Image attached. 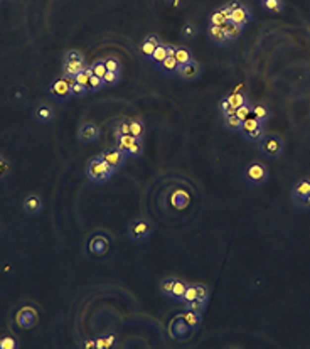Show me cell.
<instances>
[{
	"label": "cell",
	"mask_w": 310,
	"mask_h": 349,
	"mask_svg": "<svg viewBox=\"0 0 310 349\" xmlns=\"http://www.w3.org/2000/svg\"><path fill=\"white\" fill-rule=\"evenodd\" d=\"M115 169L108 164L104 159H102L100 155L90 159L86 164V177L90 182L93 184H106L113 175H115Z\"/></svg>",
	"instance_id": "cell-1"
},
{
	"label": "cell",
	"mask_w": 310,
	"mask_h": 349,
	"mask_svg": "<svg viewBox=\"0 0 310 349\" xmlns=\"http://www.w3.org/2000/svg\"><path fill=\"white\" fill-rule=\"evenodd\" d=\"M270 179V171H268L266 164L253 161L243 169V180L248 184L250 187H261L263 184L268 182Z\"/></svg>",
	"instance_id": "cell-2"
},
{
	"label": "cell",
	"mask_w": 310,
	"mask_h": 349,
	"mask_svg": "<svg viewBox=\"0 0 310 349\" xmlns=\"http://www.w3.org/2000/svg\"><path fill=\"white\" fill-rule=\"evenodd\" d=\"M292 204L300 211H310V177H302L290 191Z\"/></svg>",
	"instance_id": "cell-3"
},
{
	"label": "cell",
	"mask_w": 310,
	"mask_h": 349,
	"mask_svg": "<svg viewBox=\"0 0 310 349\" xmlns=\"http://www.w3.org/2000/svg\"><path fill=\"white\" fill-rule=\"evenodd\" d=\"M86 58L85 54L78 49H69L62 58V76L64 78H74L86 68Z\"/></svg>",
	"instance_id": "cell-4"
},
{
	"label": "cell",
	"mask_w": 310,
	"mask_h": 349,
	"mask_svg": "<svg viewBox=\"0 0 310 349\" xmlns=\"http://www.w3.org/2000/svg\"><path fill=\"white\" fill-rule=\"evenodd\" d=\"M259 152L266 159H278L285 152V140L276 133H265V137L258 142Z\"/></svg>",
	"instance_id": "cell-5"
},
{
	"label": "cell",
	"mask_w": 310,
	"mask_h": 349,
	"mask_svg": "<svg viewBox=\"0 0 310 349\" xmlns=\"http://www.w3.org/2000/svg\"><path fill=\"white\" fill-rule=\"evenodd\" d=\"M154 233V228L152 225H150L149 220H145V218H135V220L130 221L128 225V238L132 239L133 243H142L145 241V239H149L152 236Z\"/></svg>",
	"instance_id": "cell-6"
},
{
	"label": "cell",
	"mask_w": 310,
	"mask_h": 349,
	"mask_svg": "<svg viewBox=\"0 0 310 349\" xmlns=\"http://www.w3.org/2000/svg\"><path fill=\"white\" fill-rule=\"evenodd\" d=\"M48 93L52 100L56 102H68V100L73 98V91H71V79L69 78H56L54 81L49 85Z\"/></svg>",
	"instance_id": "cell-7"
},
{
	"label": "cell",
	"mask_w": 310,
	"mask_h": 349,
	"mask_svg": "<svg viewBox=\"0 0 310 349\" xmlns=\"http://www.w3.org/2000/svg\"><path fill=\"white\" fill-rule=\"evenodd\" d=\"M100 127L93 121H85V123L81 125V127L78 128V140L81 142V144H93L100 138Z\"/></svg>",
	"instance_id": "cell-8"
},
{
	"label": "cell",
	"mask_w": 310,
	"mask_h": 349,
	"mask_svg": "<svg viewBox=\"0 0 310 349\" xmlns=\"http://www.w3.org/2000/svg\"><path fill=\"white\" fill-rule=\"evenodd\" d=\"M201 74H203V66H201L198 61H191V62H187V64H182V66H179V69H177V76L186 83L196 81V79L201 78Z\"/></svg>",
	"instance_id": "cell-9"
},
{
	"label": "cell",
	"mask_w": 310,
	"mask_h": 349,
	"mask_svg": "<svg viewBox=\"0 0 310 349\" xmlns=\"http://www.w3.org/2000/svg\"><path fill=\"white\" fill-rule=\"evenodd\" d=\"M100 157L104 159L115 171L121 169V167L125 166V162H127V155L116 149V147H110V149L103 150V152L100 154Z\"/></svg>",
	"instance_id": "cell-10"
},
{
	"label": "cell",
	"mask_w": 310,
	"mask_h": 349,
	"mask_svg": "<svg viewBox=\"0 0 310 349\" xmlns=\"http://www.w3.org/2000/svg\"><path fill=\"white\" fill-rule=\"evenodd\" d=\"M191 332H192V329L189 327V324L184 321L181 315H177V317L172 321V324H170V336L177 341L187 339L191 336Z\"/></svg>",
	"instance_id": "cell-11"
},
{
	"label": "cell",
	"mask_w": 310,
	"mask_h": 349,
	"mask_svg": "<svg viewBox=\"0 0 310 349\" xmlns=\"http://www.w3.org/2000/svg\"><path fill=\"white\" fill-rule=\"evenodd\" d=\"M43 199L37 194H29L27 197H24L22 201V211L27 214V216H37L41 211H43Z\"/></svg>",
	"instance_id": "cell-12"
},
{
	"label": "cell",
	"mask_w": 310,
	"mask_h": 349,
	"mask_svg": "<svg viewBox=\"0 0 310 349\" xmlns=\"http://www.w3.org/2000/svg\"><path fill=\"white\" fill-rule=\"evenodd\" d=\"M34 118L43 125H49L52 123L54 118H56V113H54L52 107H49L48 103H39L34 110Z\"/></svg>",
	"instance_id": "cell-13"
},
{
	"label": "cell",
	"mask_w": 310,
	"mask_h": 349,
	"mask_svg": "<svg viewBox=\"0 0 310 349\" xmlns=\"http://www.w3.org/2000/svg\"><path fill=\"white\" fill-rule=\"evenodd\" d=\"M17 324L22 329H32L37 324V312L31 307H26L17 314Z\"/></svg>",
	"instance_id": "cell-14"
},
{
	"label": "cell",
	"mask_w": 310,
	"mask_h": 349,
	"mask_svg": "<svg viewBox=\"0 0 310 349\" xmlns=\"http://www.w3.org/2000/svg\"><path fill=\"white\" fill-rule=\"evenodd\" d=\"M110 248V239H108L104 234H96V236L91 238L90 241V251L95 256H102L108 251Z\"/></svg>",
	"instance_id": "cell-15"
},
{
	"label": "cell",
	"mask_w": 310,
	"mask_h": 349,
	"mask_svg": "<svg viewBox=\"0 0 310 349\" xmlns=\"http://www.w3.org/2000/svg\"><path fill=\"white\" fill-rule=\"evenodd\" d=\"M158 44H162L160 37L155 36V34H149V36H147L145 39L140 43V46H138V49H140V53L144 54V56L147 58V59H149V58L154 54L155 48H157Z\"/></svg>",
	"instance_id": "cell-16"
},
{
	"label": "cell",
	"mask_w": 310,
	"mask_h": 349,
	"mask_svg": "<svg viewBox=\"0 0 310 349\" xmlns=\"http://www.w3.org/2000/svg\"><path fill=\"white\" fill-rule=\"evenodd\" d=\"M251 115H253L261 125H265L271 118V108L268 107L266 103H257L251 108Z\"/></svg>",
	"instance_id": "cell-17"
},
{
	"label": "cell",
	"mask_w": 310,
	"mask_h": 349,
	"mask_svg": "<svg viewBox=\"0 0 310 349\" xmlns=\"http://www.w3.org/2000/svg\"><path fill=\"white\" fill-rule=\"evenodd\" d=\"M207 37L212 44L219 46V48H223V46L229 43L228 37H226V34H224V31H223V27H219V26H209L207 27Z\"/></svg>",
	"instance_id": "cell-18"
},
{
	"label": "cell",
	"mask_w": 310,
	"mask_h": 349,
	"mask_svg": "<svg viewBox=\"0 0 310 349\" xmlns=\"http://www.w3.org/2000/svg\"><path fill=\"white\" fill-rule=\"evenodd\" d=\"M251 19H253V17H251V10L245 5V3H243L241 7H238L236 10L231 12V19H229V20L234 22V24H240V26L245 27Z\"/></svg>",
	"instance_id": "cell-19"
},
{
	"label": "cell",
	"mask_w": 310,
	"mask_h": 349,
	"mask_svg": "<svg viewBox=\"0 0 310 349\" xmlns=\"http://www.w3.org/2000/svg\"><path fill=\"white\" fill-rule=\"evenodd\" d=\"M157 69L160 71L164 76H174V74H177L179 62L174 56H167L165 59L157 66Z\"/></svg>",
	"instance_id": "cell-20"
},
{
	"label": "cell",
	"mask_w": 310,
	"mask_h": 349,
	"mask_svg": "<svg viewBox=\"0 0 310 349\" xmlns=\"http://www.w3.org/2000/svg\"><path fill=\"white\" fill-rule=\"evenodd\" d=\"M223 31H224V34H226V37H228L229 43H233V41L240 39L243 31H245V27L240 26V24H234V22H231V20H228V22L223 26Z\"/></svg>",
	"instance_id": "cell-21"
},
{
	"label": "cell",
	"mask_w": 310,
	"mask_h": 349,
	"mask_svg": "<svg viewBox=\"0 0 310 349\" xmlns=\"http://www.w3.org/2000/svg\"><path fill=\"white\" fill-rule=\"evenodd\" d=\"M181 317L189 324V327L192 331H198L201 327V324H203V314L194 312V310H184L181 314Z\"/></svg>",
	"instance_id": "cell-22"
},
{
	"label": "cell",
	"mask_w": 310,
	"mask_h": 349,
	"mask_svg": "<svg viewBox=\"0 0 310 349\" xmlns=\"http://www.w3.org/2000/svg\"><path fill=\"white\" fill-rule=\"evenodd\" d=\"M174 58L177 59L179 66L187 64V62L194 61V54H192L191 49L186 48V46H175V54H174Z\"/></svg>",
	"instance_id": "cell-23"
},
{
	"label": "cell",
	"mask_w": 310,
	"mask_h": 349,
	"mask_svg": "<svg viewBox=\"0 0 310 349\" xmlns=\"http://www.w3.org/2000/svg\"><path fill=\"white\" fill-rule=\"evenodd\" d=\"M265 125H259L255 130H250V132H241V137L245 138L246 142H250V144H258L259 140H261L263 137H265Z\"/></svg>",
	"instance_id": "cell-24"
},
{
	"label": "cell",
	"mask_w": 310,
	"mask_h": 349,
	"mask_svg": "<svg viewBox=\"0 0 310 349\" xmlns=\"http://www.w3.org/2000/svg\"><path fill=\"white\" fill-rule=\"evenodd\" d=\"M263 10L271 12V14H280L285 9V2L283 0H265V2H259Z\"/></svg>",
	"instance_id": "cell-25"
},
{
	"label": "cell",
	"mask_w": 310,
	"mask_h": 349,
	"mask_svg": "<svg viewBox=\"0 0 310 349\" xmlns=\"http://www.w3.org/2000/svg\"><path fill=\"white\" fill-rule=\"evenodd\" d=\"M130 135H133L135 138H142L144 140L145 135V123L142 118H133L130 120Z\"/></svg>",
	"instance_id": "cell-26"
},
{
	"label": "cell",
	"mask_w": 310,
	"mask_h": 349,
	"mask_svg": "<svg viewBox=\"0 0 310 349\" xmlns=\"http://www.w3.org/2000/svg\"><path fill=\"white\" fill-rule=\"evenodd\" d=\"M167 56H169V54H167V44H164V43H162V44H158L157 48H155L154 54H152V56H150V58H149V59H147V61H150V62H152V64L158 66V64H160L162 61L165 59Z\"/></svg>",
	"instance_id": "cell-27"
},
{
	"label": "cell",
	"mask_w": 310,
	"mask_h": 349,
	"mask_svg": "<svg viewBox=\"0 0 310 349\" xmlns=\"http://www.w3.org/2000/svg\"><path fill=\"white\" fill-rule=\"evenodd\" d=\"M198 34H199V31H198V27H196L194 22H189V20H187V22L182 26L181 36H182L184 41H187V43H189V41H192V39H196V37H198Z\"/></svg>",
	"instance_id": "cell-28"
},
{
	"label": "cell",
	"mask_w": 310,
	"mask_h": 349,
	"mask_svg": "<svg viewBox=\"0 0 310 349\" xmlns=\"http://www.w3.org/2000/svg\"><path fill=\"white\" fill-rule=\"evenodd\" d=\"M224 121V127L233 133H240L241 132V127H243V121L238 118L236 115H229V116H224L223 118Z\"/></svg>",
	"instance_id": "cell-29"
},
{
	"label": "cell",
	"mask_w": 310,
	"mask_h": 349,
	"mask_svg": "<svg viewBox=\"0 0 310 349\" xmlns=\"http://www.w3.org/2000/svg\"><path fill=\"white\" fill-rule=\"evenodd\" d=\"M142 154H144V140H142V138H137V140L128 147L127 152H125L127 159H137V157H140Z\"/></svg>",
	"instance_id": "cell-30"
},
{
	"label": "cell",
	"mask_w": 310,
	"mask_h": 349,
	"mask_svg": "<svg viewBox=\"0 0 310 349\" xmlns=\"http://www.w3.org/2000/svg\"><path fill=\"white\" fill-rule=\"evenodd\" d=\"M186 289H187L186 282L175 280L174 289H172V295H170V298H174L175 302H182L184 300V293H186Z\"/></svg>",
	"instance_id": "cell-31"
},
{
	"label": "cell",
	"mask_w": 310,
	"mask_h": 349,
	"mask_svg": "<svg viewBox=\"0 0 310 349\" xmlns=\"http://www.w3.org/2000/svg\"><path fill=\"white\" fill-rule=\"evenodd\" d=\"M137 138L133 137V135H130V133H127V135H121V137H118L116 138V142H115V147L118 150H121V152H127L128 150V147L133 144V142H135Z\"/></svg>",
	"instance_id": "cell-32"
},
{
	"label": "cell",
	"mask_w": 310,
	"mask_h": 349,
	"mask_svg": "<svg viewBox=\"0 0 310 349\" xmlns=\"http://www.w3.org/2000/svg\"><path fill=\"white\" fill-rule=\"evenodd\" d=\"M175 280H177V279H174V277H167V279H164V280L160 282L158 289H160L162 295L167 297V298H170V295H172V289H174Z\"/></svg>",
	"instance_id": "cell-33"
},
{
	"label": "cell",
	"mask_w": 310,
	"mask_h": 349,
	"mask_svg": "<svg viewBox=\"0 0 310 349\" xmlns=\"http://www.w3.org/2000/svg\"><path fill=\"white\" fill-rule=\"evenodd\" d=\"M206 305H207L206 300H203V298H198V297H196L192 302H187V304H184V310H194V312L203 314L204 309H206Z\"/></svg>",
	"instance_id": "cell-34"
},
{
	"label": "cell",
	"mask_w": 310,
	"mask_h": 349,
	"mask_svg": "<svg viewBox=\"0 0 310 349\" xmlns=\"http://www.w3.org/2000/svg\"><path fill=\"white\" fill-rule=\"evenodd\" d=\"M130 133V120L128 118H121L118 123L115 125V128H113V135H115V140L121 135H127Z\"/></svg>",
	"instance_id": "cell-35"
},
{
	"label": "cell",
	"mask_w": 310,
	"mask_h": 349,
	"mask_svg": "<svg viewBox=\"0 0 310 349\" xmlns=\"http://www.w3.org/2000/svg\"><path fill=\"white\" fill-rule=\"evenodd\" d=\"M217 110H219V115L223 116H229V115H234L236 113V108L233 107L231 103L228 102V98H223L219 103H217Z\"/></svg>",
	"instance_id": "cell-36"
},
{
	"label": "cell",
	"mask_w": 310,
	"mask_h": 349,
	"mask_svg": "<svg viewBox=\"0 0 310 349\" xmlns=\"http://www.w3.org/2000/svg\"><path fill=\"white\" fill-rule=\"evenodd\" d=\"M104 66H106L108 71H115V73H121V69H123V64H121V61L118 59L116 56H108L104 58Z\"/></svg>",
	"instance_id": "cell-37"
},
{
	"label": "cell",
	"mask_w": 310,
	"mask_h": 349,
	"mask_svg": "<svg viewBox=\"0 0 310 349\" xmlns=\"http://www.w3.org/2000/svg\"><path fill=\"white\" fill-rule=\"evenodd\" d=\"M103 88H106V83L103 81V78L100 76H91L90 78V83H88V90H90V93H96V91H102Z\"/></svg>",
	"instance_id": "cell-38"
},
{
	"label": "cell",
	"mask_w": 310,
	"mask_h": 349,
	"mask_svg": "<svg viewBox=\"0 0 310 349\" xmlns=\"http://www.w3.org/2000/svg\"><path fill=\"white\" fill-rule=\"evenodd\" d=\"M91 76H93V68H91V66H86V68L83 69L81 73L74 76V81L79 83V85L88 86V83H90V78H91Z\"/></svg>",
	"instance_id": "cell-39"
},
{
	"label": "cell",
	"mask_w": 310,
	"mask_h": 349,
	"mask_svg": "<svg viewBox=\"0 0 310 349\" xmlns=\"http://www.w3.org/2000/svg\"><path fill=\"white\" fill-rule=\"evenodd\" d=\"M228 102L233 105L234 108H238V107H241V105H245L246 102H248V98H246L243 93H238V91H234V93H229L228 96Z\"/></svg>",
	"instance_id": "cell-40"
},
{
	"label": "cell",
	"mask_w": 310,
	"mask_h": 349,
	"mask_svg": "<svg viewBox=\"0 0 310 349\" xmlns=\"http://www.w3.org/2000/svg\"><path fill=\"white\" fill-rule=\"evenodd\" d=\"M251 108H253V105H251L250 102H246L245 105H241V107L236 108V113H234V115H236L241 121H245L248 116H251Z\"/></svg>",
	"instance_id": "cell-41"
},
{
	"label": "cell",
	"mask_w": 310,
	"mask_h": 349,
	"mask_svg": "<svg viewBox=\"0 0 310 349\" xmlns=\"http://www.w3.org/2000/svg\"><path fill=\"white\" fill-rule=\"evenodd\" d=\"M115 344V336H102L96 338V349H110Z\"/></svg>",
	"instance_id": "cell-42"
},
{
	"label": "cell",
	"mask_w": 310,
	"mask_h": 349,
	"mask_svg": "<svg viewBox=\"0 0 310 349\" xmlns=\"http://www.w3.org/2000/svg\"><path fill=\"white\" fill-rule=\"evenodd\" d=\"M69 79H71V91H73V96H78V98H81V96H85L86 93H90L88 86L79 85V83L74 81V78H69Z\"/></svg>",
	"instance_id": "cell-43"
},
{
	"label": "cell",
	"mask_w": 310,
	"mask_h": 349,
	"mask_svg": "<svg viewBox=\"0 0 310 349\" xmlns=\"http://www.w3.org/2000/svg\"><path fill=\"white\" fill-rule=\"evenodd\" d=\"M121 73H115V71H106V74L103 76V81L106 83V86H116L120 85V76Z\"/></svg>",
	"instance_id": "cell-44"
},
{
	"label": "cell",
	"mask_w": 310,
	"mask_h": 349,
	"mask_svg": "<svg viewBox=\"0 0 310 349\" xmlns=\"http://www.w3.org/2000/svg\"><path fill=\"white\" fill-rule=\"evenodd\" d=\"M226 22H228V20L223 17V14H221L219 9H217V10L212 12L211 15H209V22L207 24H209V26H219V27H223Z\"/></svg>",
	"instance_id": "cell-45"
},
{
	"label": "cell",
	"mask_w": 310,
	"mask_h": 349,
	"mask_svg": "<svg viewBox=\"0 0 310 349\" xmlns=\"http://www.w3.org/2000/svg\"><path fill=\"white\" fill-rule=\"evenodd\" d=\"M91 68H93V74L95 76H100V78H103L104 74H106V66H104V61L103 59H98V61H95L93 64H91Z\"/></svg>",
	"instance_id": "cell-46"
},
{
	"label": "cell",
	"mask_w": 310,
	"mask_h": 349,
	"mask_svg": "<svg viewBox=\"0 0 310 349\" xmlns=\"http://www.w3.org/2000/svg\"><path fill=\"white\" fill-rule=\"evenodd\" d=\"M259 125H261V123H259V121L255 118L253 115H251V116H248V118H246L245 121H243L241 132H250V130H255L257 127H259ZM241 132H240V133H241Z\"/></svg>",
	"instance_id": "cell-47"
},
{
	"label": "cell",
	"mask_w": 310,
	"mask_h": 349,
	"mask_svg": "<svg viewBox=\"0 0 310 349\" xmlns=\"http://www.w3.org/2000/svg\"><path fill=\"white\" fill-rule=\"evenodd\" d=\"M17 341L10 336H5L3 339H0V349H17Z\"/></svg>",
	"instance_id": "cell-48"
},
{
	"label": "cell",
	"mask_w": 310,
	"mask_h": 349,
	"mask_svg": "<svg viewBox=\"0 0 310 349\" xmlns=\"http://www.w3.org/2000/svg\"><path fill=\"white\" fill-rule=\"evenodd\" d=\"M198 297V290H196V285H187L186 293H184V300L182 304H187V302H192Z\"/></svg>",
	"instance_id": "cell-49"
},
{
	"label": "cell",
	"mask_w": 310,
	"mask_h": 349,
	"mask_svg": "<svg viewBox=\"0 0 310 349\" xmlns=\"http://www.w3.org/2000/svg\"><path fill=\"white\" fill-rule=\"evenodd\" d=\"M196 290H198V298H203V300H209L211 297V289L207 285H196Z\"/></svg>",
	"instance_id": "cell-50"
},
{
	"label": "cell",
	"mask_w": 310,
	"mask_h": 349,
	"mask_svg": "<svg viewBox=\"0 0 310 349\" xmlns=\"http://www.w3.org/2000/svg\"><path fill=\"white\" fill-rule=\"evenodd\" d=\"M219 12H221V14H223V17H224L226 20H229V19H231V9H229L228 5L221 7V9H219Z\"/></svg>",
	"instance_id": "cell-51"
},
{
	"label": "cell",
	"mask_w": 310,
	"mask_h": 349,
	"mask_svg": "<svg viewBox=\"0 0 310 349\" xmlns=\"http://www.w3.org/2000/svg\"><path fill=\"white\" fill-rule=\"evenodd\" d=\"M81 348H96V339H88V341H83L81 343Z\"/></svg>",
	"instance_id": "cell-52"
},
{
	"label": "cell",
	"mask_w": 310,
	"mask_h": 349,
	"mask_svg": "<svg viewBox=\"0 0 310 349\" xmlns=\"http://www.w3.org/2000/svg\"><path fill=\"white\" fill-rule=\"evenodd\" d=\"M241 5H243V2H240V0H231V3H228V7L231 9V12L236 10L238 7H241Z\"/></svg>",
	"instance_id": "cell-53"
},
{
	"label": "cell",
	"mask_w": 310,
	"mask_h": 349,
	"mask_svg": "<svg viewBox=\"0 0 310 349\" xmlns=\"http://www.w3.org/2000/svg\"><path fill=\"white\" fill-rule=\"evenodd\" d=\"M167 54H169V56H174V54H175V46H172V44L167 46Z\"/></svg>",
	"instance_id": "cell-54"
},
{
	"label": "cell",
	"mask_w": 310,
	"mask_h": 349,
	"mask_svg": "<svg viewBox=\"0 0 310 349\" xmlns=\"http://www.w3.org/2000/svg\"><path fill=\"white\" fill-rule=\"evenodd\" d=\"M259 2H265V0H259Z\"/></svg>",
	"instance_id": "cell-55"
}]
</instances>
